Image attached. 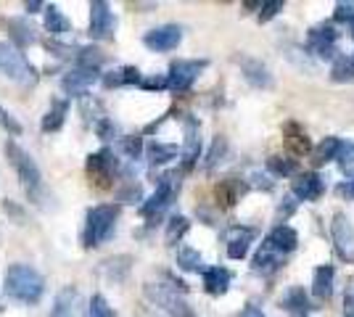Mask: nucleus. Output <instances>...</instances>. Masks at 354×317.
<instances>
[{
	"mask_svg": "<svg viewBox=\"0 0 354 317\" xmlns=\"http://www.w3.org/2000/svg\"><path fill=\"white\" fill-rule=\"evenodd\" d=\"M3 291L21 304H37L45 294L43 275L30 265H11L3 280Z\"/></svg>",
	"mask_w": 354,
	"mask_h": 317,
	"instance_id": "nucleus-1",
	"label": "nucleus"
},
{
	"mask_svg": "<svg viewBox=\"0 0 354 317\" xmlns=\"http://www.w3.org/2000/svg\"><path fill=\"white\" fill-rule=\"evenodd\" d=\"M6 156H8L11 166L16 169V175H19V180L24 185L27 196H30L37 206H43L45 185H43V175H40V166L35 164V159H32L30 153L24 151L16 140H8V143H6Z\"/></svg>",
	"mask_w": 354,
	"mask_h": 317,
	"instance_id": "nucleus-2",
	"label": "nucleus"
},
{
	"mask_svg": "<svg viewBox=\"0 0 354 317\" xmlns=\"http://www.w3.org/2000/svg\"><path fill=\"white\" fill-rule=\"evenodd\" d=\"M119 220V204H101V206H93L85 214V227H82V236L80 241L85 249H95L98 243H104L106 238H111L114 227Z\"/></svg>",
	"mask_w": 354,
	"mask_h": 317,
	"instance_id": "nucleus-3",
	"label": "nucleus"
},
{
	"mask_svg": "<svg viewBox=\"0 0 354 317\" xmlns=\"http://www.w3.org/2000/svg\"><path fill=\"white\" fill-rule=\"evenodd\" d=\"M0 75H6L11 82L24 85V88L37 85V79H40V75L30 64V59L21 50H16L11 43H0Z\"/></svg>",
	"mask_w": 354,
	"mask_h": 317,
	"instance_id": "nucleus-4",
	"label": "nucleus"
},
{
	"mask_svg": "<svg viewBox=\"0 0 354 317\" xmlns=\"http://www.w3.org/2000/svg\"><path fill=\"white\" fill-rule=\"evenodd\" d=\"M143 294L148 302L159 307L167 317H198L191 304L183 299V294H177V288L167 286V283H146Z\"/></svg>",
	"mask_w": 354,
	"mask_h": 317,
	"instance_id": "nucleus-5",
	"label": "nucleus"
},
{
	"mask_svg": "<svg viewBox=\"0 0 354 317\" xmlns=\"http://www.w3.org/2000/svg\"><path fill=\"white\" fill-rule=\"evenodd\" d=\"M177 191H180V175L177 172H167L159 180V185H156V191L151 193V198H148L146 204H140V214L143 217H156L159 211H164L172 204Z\"/></svg>",
	"mask_w": 354,
	"mask_h": 317,
	"instance_id": "nucleus-6",
	"label": "nucleus"
},
{
	"mask_svg": "<svg viewBox=\"0 0 354 317\" xmlns=\"http://www.w3.org/2000/svg\"><path fill=\"white\" fill-rule=\"evenodd\" d=\"M209 66L207 59L201 61H175L169 66V75H167V88L175 93L191 90V85L198 79V75Z\"/></svg>",
	"mask_w": 354,
	"mask_h": 317,
	"instance_id": "nucleus-7",
	"label": "nucleus"
},
{
	"mask_svg": "<svg viewBox=\"0 0 354 317\" xmlns=\"http://www.w3.org/2000/svg\"><path fill=\"white\" fill-rule=\"evenodd\" d=\"M117 19L111 14V6L104 0H93L90 3V37L93 40H111L114 37Z\"/></svg>",
	"mask_w": 354,
	"mask_h": 317,
	"instance_id": "nucleus-8",
	"label": "nucleus"
},
{
	"mask_svg": "<svg viewBox=\"0 0 354 317\" xmlns=\"http://www.w3.org/2000/svg\"><path fill=\"white\" fill-rule=\"evenodd\" d=\"M330 236H333V243H336L339 257L346 259V262H354V225L344 211H336V214H333Z\"/></svg>",
	"mask_w": 354,
	"mask_h": 317,
	"instance_id": "nucleus-9",
	"label": "nucleus"
},
{
	"mask_svg": "<svg viewBox=\"0 0 354 317\" xmlns=\"http://www.w3.org/2000/svg\"><path fill=\"white\" fill-rule=\"evenodd\" d=\"M336 40H339V32L333 24H317L307 35V46L317 59H336V53H339Z\"/></svg>",
	"mask_w": 354,
	"mask_h": 317,
	"instance_id": "nucleus-10",
	"label": "nucleus"
},
{
	"mask_svg": "<svg viewBox=\"0 0 354 317\" xmlns=\"http://www.w3.org/2000/svg\"><path fill=\"white\" fill-rule=\"evenodd\" d=\"M180 43H183V27H177V24H164V27H156L143 35V46L156 53L175 50Z\"/></svg>",
	"mask_w": 354,
	"mask_h": 317,
	"instance_id": "nucleus-11",
	"label": "nucleus"
},
{
	"mask_svg": "<svg viewBox=\"0 0 354 317\" xmlns=\"http://www.w3.org/2000/svg\"><path fill=\"white\" fill-rule=\"evenodd\" d=\"M50 317H85V299H82V294L74 286H66L64 291H59Z\"/></svg>",
	"mask_w": 354,
	"mask_h": 317,
	"instance_id": "nucleus-12",
	"label": "nucleus"
},
{
	"mask_svg": "<svg viewBox=\"0 0 354 317\" xmlns=\"http://www.w3.org/2000/svg\"><path fill=\"white\" fill-rule=\"evenodd\" d=\"M117 166H119V162L111 148H101V151H95L88 156V172L93 177H98V185H109L111 175L117 172Z\"/></svg>",
	"mask_w": 354,
	"mask_h": 317,
	"instance_id": "nucleus-13",
	"label": "nucleus"
},
{
	"mask_svg": "<svg viewBox=\"0 0 354 317\" xmlns=\"http://www.w3.org/2000/svg\"><path fill=\"white\" fill-rule=\"evenodd\" d=\"M265 249H270V251H275V254H281V257H286V254H291V251H296V246H299V236H296V230L291 225H278L270 230V236L265 238V243H262Z\"/></svg>",
	"mask_w": 354,
	"mask_h": 317,
	"instance_id": "nucleus-14",
	"label": "nucleus"
},
{
	"mask_svg": "<svg viewBox=\"0 0 354 317\" xmlns=\"http://www.w3.org/2000/svg\"><path fill=\"white\" fill-rule=\"evenodd\" d=\"M201 156V137H198V122L191 114L185 117V146H183V172H191Z\"/></svg>",
	"mask_w": 354,
	"mask_h": 317,
	"instance_id": "nucleus-15",
	"label": "nucleus"
},
{
	"mask_svg": "<svg viewBox=\"0 0 354 317\" xmlns=\"http://www.w3.org/2000/svg\"><path fill=\"white\" fill-rule=\"evenodd\" d=\"M291 191H294V198H301V201H317V198L323 196L325 182L317 172H301V175L294 180V185H291Z\"/></svg>",
	"mask_w": 354,
	"mask_h": 317,
	"instance_id": "nucleus-16",
	"label": "nucleus"
},
{
	"mask_svg": "<svg viewBox=\"0 0 354 317\" xmlns=\"http://www.w3.org/2000/svg\"><path fill=\"white\" fill-rule=\"evenodd\" d=\"M98 79V69H85V66H77L72 72H66L61 85L69 95H88V88Z\"/></svg>",
	"mask_w": 354,
	"mask_h": 317,
	"instance_id": "nucleus-17",
	"label": "nucleus"
},
{
	"mask_svg": "<svg viewBox=\"0 0 354 317\" xmlns=\"http://www.w3.org/2000/svg\"><path fill=\"white\" fill-rule=\"evenodd\" d=\"M238 64H241L243 75L249 79V85L259 88V90H270L272 88V75H270V69L259 59H238Z\"/></svg>",
	"mask_w": 354,
	"mask_h": 317,
	"instance_id": "nucleus-18",
	"label": "nucleus"
},
{
	"mask_svg": "<svg viewBox=\"0 0 354 317\" xmlns=\"http://www.w3.org/2000/svg\"><path fill=\"white\" fill-rule=\"evenodd\" d=\"M254 238H257V233L251 227H233L230 230V238H227V257L243 259L249 254Z\"/></svg>",
	"mask_w": 354,
	"mask_h": 317,
	"instance_id": "nucleus-19",
	"label": "nucleus"
},
{
	"mask_svg": "<svg viewBox=\"0 0 354 317\" xmlns=\"http://www.w3.org/2000/svg\"><path fill=\"white\" fill-rule=\"evenodd\" d=\"M230 280H233V275H230L227 267H207V270H204V291H207L209 296H222V294H227Z\"/></svg>",
	"mask_w": 354,
	"mask_h": 317,
	"instance_id": "nucleus-20",
	"label": "nucleus"
},
{
	"mask_svg": "<svg viewBox=\"0 0 354 317\" xmlns=\"http://www.w3.org/2000/svg\"><path fill=\"white\" fill-rule=\"evenodd\" d=\"M333 283H336V270L333 265H320L315 270V278H312V294L317 299H330L333 296Z\"/></svg>",
	"mask_w": 354,
	"mask_h": 317,
	"instance_id": "nucleus-21",
	"label": "nucleus"
},
{
	"mask_svg": "<svg viewBox=\"0 0 354 317\" xmlns=\"http://www.w3.org/2000/svg\"><path fill=\"white\" fill-rule=\"evenodd\" d=\"M281 304H283V309H288L294 317H307L310 315V296L304 294V288L301 286H291L286 294H283V299H281Z\"/></svg>",
	"mask_w": 354,
	"mask_h": 317,
	"instance_id": "nucleus-22",
	"label": "nucleus"
},
{
	"mask_svg": "<svg viewBox=\"0 0 354 317\" xmlns=\"http://www.w3.org/2000/svg\"><path fill=\"white\" fill-rule=\"evenodd\" d=\"M130 267H133V257H109L106 262H101V275H104L109 283H122L127 275H130Z\"/></svg>",
	"mask_w": 354,
	"mask_h": 317,
	"instance_id": "nucleus-23",
	"label": "nucleus"
},
{
	"mask_svg": "<svg viewBox=\"0 0 354 317\" xmlns=\"http://www.w3.org/2000/svg\"><path fill=\"white\" fill-rule=\"evenodd\" d=\"M66 114H69V101H66V98H53L48 114H45L43 122H40L43 133H59L61 127H64V122H66Z\"/></svg>",
	"mask_w": 354,
	"mask_h": 317,
	"instance_id": "nucleus-24",
	"label": "nucleus"
},
{
	"mask_svg": "<svg viewBox=\"0 0 354 317\" xmlns=\"http://www.w3.org/2000/svg\"><path fill=\"white\" fill-rule=\"evenodd\" d=\"M249 191V185L243 180H238V177H227V180H222L217 185V201H220L222 206H233L236 201H241V196Z\"/></svg>",
	"mask_w": 354,
	"mask_h": 317,
	"instance_id": "nucleus-25",
	"label": "nucleus"
},
{
	"mask_svg": "<svg viewBox=\"0 0 354 317\" xmlns=\"http://www.w3.org/2000/svg\"><path fill=\"white\" fill-rule=\"evenodd\" d=\"M43 27H45V32H50L53 37H64L66 32H72L69 19L61 14L56 6H45L43 8Z\"/></svg>",
	"mask_w": 354,
	"mask_h": 317,
	"instance_id": "nucleus-26",
	"label": "nucleus"
},
{
	"mask_svg": "<svg viewBox=\"0 0 354 317\" xmlns=\"http://www.w3.org/2000/svg\"><path fill=\"white\" fill-rule=\"evenodd\" d=\"M8 32H11V40H14L16 50H21V48H30L32 43L37 40V35H35V27H32L30 21L19 19V16L8 21Z\"/></svg>",
	"mask_w": 354,
	"mask_h": 317,
	"instance_id": "nucleus-27",
	"label": "nucleus"
},
{
	"mask_svg": "<svg viewBox=\"0 0 354 317\" xmlns=\"http://www.w3.org/2000/svg\"><path fill=\"white\" fill-rule=\"evenodd\" d=\"M341 148H344V140H339V137H325L323 143H320V146L312 151V162H315V166L328 164V162L339 159Z\"/></svg>",
	"mask_w": 354,
	"mask_h": 317,
	"instance_id": "nucleus-28",
	"label": "nucleus"
},
{
	"mask_svg": "<svg viewBox=\"0 0 354 317\" xmlns=\"http://www.w3.org/2000/svg\"><path fill=\"white\" fill-rule=\"evenodd\" d=\"M146 156H148V162H151L153 166L167 164V162L177 159V146H172V143H159V140H151V143L146 146Z\"/></svg>",
	"mask_w": 354,
	"mask_h": 317,
	"instance_id": "nucleus-29",
	"label": "nucleus"
},
{
	"mask_svg": "<svg viewBox=\"0 0 354 317\" xmlns=\"http://www.w3.org/2000/svg\"><path fill=\"white\" fill-rule=\"evenodd\" d=\"M281 265H283L281 254L270 251V249H265V246L257 251V257H254V262H251L254 272H262V275H270V272H275L278 267H281Z\"/></svg>",
	"mask_w": 354,
	"mask_h": 317,
	"instance_id": "nucleus-30",
	"label": "nucleus"
},
{
	"mask_svg": "<svg viewBox=\"0 0 354 317\" xmlns=\"http://www.w3.org/2000/svg\"><path fill=\"white\" fill-rule=\"evenodd\" d=\"M286 143H288V148L294 153H307L312 148L307 133H304L299 124H294V122L286 124Z\"/></svg>",
	"mask_w": 354,
	"mask_h": 317,
	"instance_id": "nucleus-31",
	"label": "nucleus"
},
{
	"mask_svg": "<svg viewBox=\"0 0 354 317\" xmlns=\"http://www.w3.org/2000/svg\"><path fill=\"white\" fill-rule=\"evenodd\" d=\"M177 267L185 272H198V270L204 272V259L191 246H180L177 249Z\"/></svg>",
	"mask_w": 354,
	"mask_h": 317,
	"instance_id": "nucleus-32",
	"label": "nucleus"
},
{
	"mask_svg": "<svg viewBox=\"0 0 354 317\" xmlns=\"http://www.w3.org/2000/svg\"><path fill=\"white\" fill-rule=\"evenodd\" d=\"M267 169L275 175V177H291L299 172V162L288 159V156H270L267 159Z\"/></svg>",
	"mask_w": 354,
	"mask_h": 317,
	"instance_id": "nucleus-33",
	"label": "nucleus"
},
{
	"mask_svg": "<svg viewBox=\"0 0 354 317\" xmlns=\"http://www.w3.org/2000/svg\"><path fill=\"white\" fill-rule=\"evenodd\" d=\"M188 230H191V220L183 217V214H175V217L167 222V243H169V246H177V243L185 238Z\"/></svg>",
	"mask_w": 354,
	"mask_h": 317,
	"instance_id": "nucleus-34",
	"label": "nucleus"
},
{
	"mask_svg": "<svg viewBox=\"0 0 354 317\" xmlns=\"http://www.w3.org/2000/svg\"><path fill=\"white\" fill-rule=\"evenodd\" d=\"M227 137L217 135L214 140H212V148H209L207 153V169H214L217 164H222L225 162V156H227Z\"/></svg>",
	"mask_w": 354,
	"mask_h": 317,
	"instance_id": "nucleus-35",
	"label": "nucleus"
},
{
	"mask_svg": "<svg viewBox=\"0 0 354 317\" xmlns=\"http://www.w3.org/2000/svg\"><path fill=\"white\" fill-rule=\"evenodd\" d=\"M330 79L333 82H352L354 79V66L346 56H336L333 59V69H330Z\"/></svg>",
	"mask_w": 354,
	"mask_h": 317,
	"instance_id": "nucleus-36",
	"label": "nucleus"
},
{
	"mask_svg": "<svg viewBox=\"0 0 354 317\" xmlns=\"http://www.w3.org/2000/svg\"><path fill=\"white\" fill-rule=\"evenodd\" d=\"M77 64H80V66H85V69H101V64H104V53L93 46L80 48V50H77Z\"/></svg>",
	"mask_w": 354,
	"mask_h": 317,
	"instance_id": "nucleus-37",
	"label": "nucleus"
},
{
	"mask_svg": "<svg viewBox=\"0 0 354 317\" xmlns=\"http://www.w3.org/2000/svg\"><path fill=\"white\" fill-rule=\"evenodd\" d=\"M88 315L90 317H114V309L109 307V302H106L101 294H95V296L90 299Z\"/></svg>",
	"mask_w": 354,
	"mask_h": 317,
	"instance_id": "nucleus-38",
	"label": "nucleus"
},
{
	"mask_svg": "<svg viewBox=\"0 0 354 317\" xmlns=\"http://www.w3.org/2000/svg\"><path fill=\"white\" fill-rule=\"evenodd\" d=\"M122 151L127 159H140V153H143V137L138 135H130L122 140Z\"/></svg>",
	"mask_w": 354,
	"mask_h": 317,
	"instance_id": "nucleus-39",
	"label": "nucleus"
},
{
	"mask_svg": "<svg viewBox=\"0 0 354 317\" xmlns=\"http://www.w3.org/2000/svg\"><path fill=\"white\" fill-rule=\"evenodd\" d=\"M3 209H6V214H8L11 220H14L16 225H27V222H30L27 211L21 209V206H19L16 201H11V198H6V201H3Z\"/></svg>",
	"mask_w": 354,
	"mask_h": 317,
	"instance_id": "nucleus-40",
	"label": "nucleus"
},
{
	"mask_svg": "<svg viewBox=\"0 0 354 317\" xmlns=\"http://www.w3.org/2000/svg\"><path fill=\"white\" fill-rule=\"evenodd\" d=\"M117 124L109 119V117H101V119L95 122V135L101 137V140H111V137H117Z\"/></svg>",
	"mask_w": 354,
	"mask_h": 317,
	"instance_id": "nucleus-41",
	"label": "nucleus"
},
{
	"mask_svg": "<svg viewBox=\"0 0 354 317\" xmlns=\"http://www.w3.org/2000/svg\"><path fill=\"white\" fill-rule=\"evenodd\" d=\"M281 11H283V0H267V3L259 6V21L265 24V21H270V19H275Z\"/></svg>",
	"mask_w": 354,
	"mask_h": 317,
	"instance_id": "nucleus-42",
	"label": "nucleus"
},
{
	"mask_svg": "<svg viewBox=\"0 0 354 317\" xmlns=\"http://www.w3.org/2000/svg\"><path fill=\"white\" fill-rule=\"evenodd\" d=\"M354 19V3H336V11H333V21H339V24H349Z\"/></svg>",
	"mask_w": 354,
	"mask_h": 317,
	"instance_id": "nucleus-43",
	"label": "nucleus"
},
{
	"mask_svg": "<svg viewBox=\"0 0 354 317\" xmlns=\"http://www.w3.org/2000/svg\"><path fill=\"white\" fill-rule=\"evenodd\" d=\"M119 201H124V204H138V201H143V191H140V185H127L124 191H119Z\"/></svg>",
	"mask_w": 354,
	"mask_h": 317,
	"instance_id": "nucleus-44",
	"label": "nucleus"
},
{
	"mask_svg": "<svg viewBox=\"0 0 354 317\" xmlns=\"http://www.w3.org/2000/svg\"><path fill=\"white\" fill-rule=\"evenodd\" d=\"M119 75H122V85H140V79H143L138 66H122Z\"/></svg>",
	"mask_w": 354,
	"mask_h": 317,
	"instance_id": "nucleus-45",
	"label": "nucleus"
},
{
	"mask_svg": "<svg viewBox=\"0 0 354 317\" xmlns=\"http://www.w3.org/2000/svg\"><path fill=\"white\" fill-rule=\"evenodd\" d=\"M140 88H143V90H164V88H167V75L143 77V79H140Z\"/></svg>",
	"mask_w": 354,
	"mask_h": 317,
	"instance_id": "nucleus-46",
	"label": "nucleus"
},
{
	"mask_svg": "<svg viewBox=\"0 0 354 317\" xmlns=\"http://www.w3.org/2000/svg\"><path fill=\"white\" fill-rule=\"evenodd\" d=\"M0 127H6L11 135H21V124H19V122H16L14 117L8 114L3 106H0Z\"/></svg>",
	"mask_w": 354,
	"mask_h": 317,
	"instance_id": "nucleus-47",
	"label": "nucleus"
},
{
	"mask_svg": "<svg viewBox=\"0 0 354 317\" xmlns=\"http://www.w3.org/2000/svg\"><path fill=\"white\" fill-rule=\"evenodd\" d=\"M43 46L53 53V56H59V59H64V56H69L72 53V48L64 46V43H56V40H43Z\"/></svg>",
	"mask_w": 354,
	"mask_h": 317,
	"instance_id": "nucleus-48",
	"label": "nucleus"
},
{
	"mask_svg": "<svg viewBox=\"0 0 354 317\" xmlns=\"http://www.w3.org/2000/svg\"><path fill=\"white\" fill-rule=\"evenodd\" d=\"M344 315L354 317V278L349 280V286H346V296H344Z\"/></svg>",
	"mask_w": 354,
	"mask_h": 317,
	"instance_id": "nucleus-49",
	"label": "nucleus"
},
{
	"mask_svg": "<svg viewBox=\"0 0 354 317\" xmlns=\"http://www.w3.org/2000/svg\"><path fill=\"white\" fill-rule=\"evenodd\" d=\"M294 211H296V198L294 196H286V198H283V204H281V209H278V214H281L283 220H288Z\"/></svg>",
	"mask_w": 354,
	"mask_h": 317,
	"instance_id": "nucleus-50",
	"label": "nucleus"
},
{
	"mask_svg": "<svg viewBox=\"0 0 354 317\" xmlns=\"http://www.w3.org/2000/svg\"><path fill=\"white\" fill-rule=\"evenodd\" d=\"M104 85H106V88H122V75H119V69H117V72H106Z\"/></svg>",
	"mask_w": 354,
	"mask_h": 317,
	"instance_id": "nucleus-51",
	"label": "nucleus"
},
{
	"mask_svg": "<svg viewBox=\"0 0 354 317\" xmlns=\"http://www.w3.org/2000/svg\"><path fill=\"white\" fill-rule=\"evenodd\" d=\"M339 193H341V196H346V198H354V180L341 182V185H339Z\"/></svg>",
	"mask_w": 354,
	"mask_h": 317,
	"instance_id": "nucleus-52",
	"label": "nucleus"
},
{
	"mask_svg": "<svg viewBox=\"0 0 354 317\" xmlns=\"http://www.w3.org/2000/svg\"><path fill=\"white\" fill-rule=\"evenodd\" d=\"M24 8H27V14H40L45 6L40 3V0H27V3H24Z\"/></svg>",
	"mask_w": 354,
	"mask_h": 317,
	"instance_id": "nucleus-53",
	"label": "nucleus"
},
{
	"mask_svg": "<svg viewBox=\"0 0 354 317\" xmlns=\"http://www.w3.org/2000/svg\"><path fill=\"white\" fill-rule=\"evenodd\" d=\"M241 317H267V315L262 312V309H259V307H254V304H249V307H246V309L241 312Z\"/></svg>",
	"mask_w": 354,
	"mask_h": 317,
	"instance_id": "nucleus-54",
	"label": "nucleus"
},
{
	"mask_svg": "<svg viewBox=\"0 0 354 317\" xmlns=\"http://www.w3.org/2000/svg\"><path fill=\"white\" fill-rule=\"evenodd\" d=\"M135 317H159L156 315V312H151V309H146V307H143V309H138V315Z\"/></svg>",
	"mask_w": 354,
	"mask_h": 317,
	"instance_id": "nucleus-55",
	"label": "nucleus"
},
{
	"mask_svg": "<svg viewBox=\"0 0 354 317\" xmlns=\"http://www.w3.org/2000/svg\"><path fill=\"white\" fill-rule=\"evenodd\" d=\"M349 30H352V37H354V19L349 21Z\"/></svg>",
	"mask_w": 354,
	"mask_h": 317,
	"instance_id": "nucleus-56",
	"label": "nucleus"
},
{
	"mask_svg": "<svg viewBox=\"0 0 354 317\" xmlns=\"http://www.w3.org/2000/svg\"><path fill=\"white\" fill-rule=\"evenodd\" d=\"M349 61H352V66H354V53H352V59H349Z\"/></svg>",
	"mask_w": 354,
	"mask_h": 317,
	"instance_id": "nucleus-57",
	"label": "nucleus"
}]
</instances>
